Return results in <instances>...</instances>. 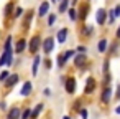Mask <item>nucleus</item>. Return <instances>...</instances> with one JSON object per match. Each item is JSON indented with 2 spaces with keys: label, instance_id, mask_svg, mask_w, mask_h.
Returning a JSON list of instances; mask_svg holds the SVG:
<instances>
[{
  "label": "nucleus",
  "instance_id": "nucleus-33",
  "mask_svg": "<svg viewBox=\"0 0 120 119\" xmlns=\"http://www.w3.org/2000/svg\"><path fill=\"white\" fill-rule=\"evenodd\" d=\"M12 7H13V5H12V4H8V5H7V7H5V13H7V15H8V13H10V12H12Z\"/></svg>",
  "mask_w": 120,
  "mask_h": 119
},
{
  "label": "nucleus",
  "instance_id": "nucleus-11",
  "mask_svg": "<svg viewBox=\"0 0 120 119\" xmlns=\"http://www.w3.org/2000/svg\"><path fill=\"white\" fill-rule=\"evenodd\" d=\"M48 10H49V4H48V2H43V4L40 5V10H38V15H40V17H45V15L48 13Z\"/></svg>",
  "mask_w": 120,
  "mask_h": 119
},
{
  "label": "nucleus",
  "instance_id": "nucleus-1",
  "mask_svg": "<svg viewBox=\"0 0 120 119\" xmlns=\"http://www.w3.org/2000/svg\"><path fill=\"white\" fill-rule=\"evenodd\" d=\"M64 88H66V91H68L69 94H74V91H76V79H74V78H66Z\"/></svg>",
  "mask_w": 120,
  "mask_h": 119
},
{
  "label": "nucleus",
  "instance_id": "nucleus-32",
  "mask_svg": "<svg viewBox=\"0 0 120 119\" xmlns=\"http://www.w3.org/2000/svg\"><path fill=\"white\" fill-rule=\"evenodd\" d=\"M113 13H115V17H120V5H117L113 8Z\"/></svg>",
  "mask_w": 120,
  "mask_h": 119
},
{
  "label": "nucleus",
  "instance_id": "nucleus-19",
  "mask_svg": "<svg viewBox=\"0 0 120 119\" xmlns=\"http://www.w3.org/2000/svg\"><path fill=\"white\" fill-rule=\"evenodd\" d=\"M66 61H68V60L64 58V55H59V56H58V66H59V68H63V66L66 65Z\"/></svg>",
  "mask_w": 120,
  "mask_h": 119
},
{
  "label": "nucleus",
  "instance_id": "nucleus-41",
  "mask_svg": "<svg viewBox=\"0 0 120 119\" xmlns=\"http://www.w3.org/2000/svg\"><path fill=\"white\" fill-rule=\"evenodd\" d=\"M53 2H56V0H53Z\"/></svg>",
  "mask_w": 120,
  "mask_h": 119
},
{
  "label": "nucleus",
  "instance_id": "nucleus-9",
  "mask_svg": "<svg viewBox=\"0 0 120 119\" xmlns=\"http://www.w3.org/2000/svg\"><path fill=\"white\" fill-rule=\"evenodd\" d=\"M30 93H31V83H30V81H25V83H23V86H22L20 94H22V96H28Z\"/></svg>",
  "mask_w": 120,
  "mask_h": 119
},
{
  "label": "nucleus",
  "instance_id": "nucleus-30",
  "mask_svg": "<svg viewBox=\"0 0 120 119\" xmlns=\"http://www.w3.org/2000/svg\"><path fill=\"white\" fill-rule=\"evenodd\" d=\"M77 51H79V53H82V55H84V53H86V51H87V48H86V46H82V45H81V46H77Z\"/></svg>",
  "mask_w": 120,
  "mask_h": 119
},
{
  "label": "nucleus",
  "instance_id": "nucleus-6",
  "mask_svg": "<svg viewBox=\"0 0 120 119\" xmlns=\"http://www.w3.org/2000/svg\"><path fill=\"white\" fill-rule=\"evenodd\" d=\"M40 45H41V40H40L38 37H33L31 41H30V51H31V53H36L38 48H40Z\"/></svg>",
  "mask_w": 120,
  "mask_h": 119
},
{
  "label": "nucleus",
  "instance_id": "nucleus-38",
  "mask_svg": "<svg viewBox=\"0 0 120 119\" xmlns=\"http://www.w3.org/2000/svg\"><path fill=\"white\" fill-rule=\"evenodd\" d=\"M46 68H51V60H46Z\"/></svg>",
  "mask_w": 120,
  "mask_h": 119
},
{
  "label": "nucleus",
  "instance_id": "nucleus-20",
  "mask_svg": "<svg viewBox=\"0 0 120 119\" xmlns=\"http://www.w3.org/2000/svg\"><path fill=\"white\" fill-rule=\"evenodd\" d=\"M20 117H22V119H28V117H31V111H30V109H25V111L20 114Z\"/></svg>",
  "mask_w": 120,
  "mask_h": 119
},
{
  "label": "nucleus",
  "instance_id": "nucleus-22",
  "mask_svg": "<svg viewBox=\"0 0 120 119\" xmlns=\"http://www.w3.org/2000/svg\"><path fill=\"white\" fill-rule=\"evenodd\" d=\"M69 18H71V20H77V12H76L74 8L69 10Z\"/></svg>",
  "mask_w": 120,
  "mask_h": 119
},
{
  "label": "nucleus",
  "instance_id": "nucleus-29",
  "mask_svg": "<svg viewBox=\"0 0 120 119\" xmlns=\"http://www.w3.org/2000/svg\"><path fill=\"white\" fill-rule=\"evenodd\" d=\"M31 17H33L31 13H28V15H26V22H25V25H26V28H28V25H30V22H31Z\"/></svg>",
  "mask_w": 120,
  "mask_h": 119
},
{
  "label": "nucleus",
  "instance_id": "nucleus-7",
  "mask_svg": "<svg viewBox=\"0 0 120 119\" xmlns=\"http://www.w3.org/2000/svg\"><path fill=\"white\" fill-rule=\"evenodd\" d=\"M107 48H109V40H107V38H102V40L97 43V51H99V53H105Z\"/></svg>",
  "mask_w": 120,
  "mask_h": 119
},
{
  "label": "nucleus",
  "instance_id": "nucleus-34",
  "mask_svg": "<svg viewBox=\"0 0 120 119\" xmlns=\"http://www.w3.org/2000/svg\"><path fill=\"white\" fill-rule=\"evenodd\" d=\"M22 13H23V10H22V8H20V7H18V8H17V10H15V17H20V15H22Z\"/></svg>",
  "mask_w": 120,
  "mask_h": 119
},
{
  "label": "nucleus",
  "instance_id": "nucleus-27",
  "mask_svg": "<svg viewBox=\"0 0 120 119\" xmlns=\"http://www.w3.org/2000/svg\"><path fill=\"white\" fill-rule=\"evenodd\" d=\"M117 48H118V43L115 41V43H113V45L110 46V50H109V53H115V51H117Z\"/></svg>",
  "mask_w": 120,
  "mask_h": 119
},
{
  "label": "nucleus",
  "instance_id": "nucleus-18",
  "mask_svg": "<svg viewBox=\"0 0 120 119\" xmlns=\"http://www.w3.org/2000/svg\"><path fill=\"white\" fill-rule=\"evenodd\" d=\"M87 10H89V5H84V7L81 8V15H79V18H82V20H84V18L87 17Z\"/></svg>",
  "mask_w": 120,
  "mask_h": 119
},
{
  "label": "nucleus",
  "instance_id": "nucleus-40",
  "mask_svg": "<svg viewBox=\"0 0 120 119\" xmlns=\"http://www.w3.org/2000/svg\"><path fill=\"white\" fill-rule=\"evenodd\" d=\"M63 119H71V117H69V116H64V117H63Z\"/></svg>",
  "mask_w": 120,
  "mask_h": 119
},
{
  "label": "nucleus",
  "instance_id": "nucleus-17",
  "mask_svg": "<svg viewBox=\"0 0 120 119\" xmlns=\"http://www.w3.org/2000/svg\"><path fill=\"white\" fill-rule=\"evenodd\" d=\"M17 81H18V76H17V74H12V76L7 79V84H8V86H13Z\"/></svg>",
  "mask_w": 120,
  "mask_h": 119
},
{
  "label": "nucleus",
  "instance_id": "nucleus-26",
  "mask_svg": "<svg viewBox=\"0 0 120 119\" xmlns=\"http://www.w3.org/2000/svg\"><path fill=\"white\" fill-rule=\"evenodd\" d=\"M113 20H115V13H113V10H110V12H109V22L113 23Z\"/></svg>",
  "mask_w": 120,
  "mask_h": 119
},
{
  "label": "nucleus",
  "instance_id": "nucleus-25",
  "mask_svg": "<svg viewBox=\"0 0 120 119\" xmlns=\"http://www.w3.org/2000/svg\"><path fill=\"white\" fill-rule=\"evenodd\" d=\"M54 22H56V15H53V13H51V15H49V17H48V25H49V27H51V25H53V23H54Z\"/></svg>",
  "mask_w": 120,
  "mask_h": 119
},
{
  "label": "nucleus",
  "instance_id": "nucleus-36",
  "mask_svg": "<svg viewBox=\"0 0 120 119\" xmlns=\"http://www.w3.org/2000/svg\"><path fill=\"white\" fill-rule=\"evenodd\" d=\"M115 96H117V98H118V99H120V84H118V86H117V94H115Z\"/></svg>",
  "mask_w": 120,
  "mask_h": 119
},
{
  "label": "nucleus",
  "instance_id": "nucleus-13",
  "mask_svg": "<svg viewBox=\"0 0 120 119\" xmlns=\"http://www.w3.org/2000/svg\"><path fill=\"white\" fill-rule=\"evenodd\" d=\"M25 48H26V40H18L15 51H17V53H23V50H25Z\"/></svg>",
  "mask_w": 120,
  "mask_h": 119
},
{
  "label": "nucleus",
  "instance_id": "nucleus-2",
  "mask_svg": "<svg viewBox=\"0 0 120 119\" xmlns=\"http://www.w3.org/2000/svg\"><path fill=\"white\" fill-rule=\"evenodd\" d=\"M110 99H112V89H110V86H105L104 91H102V94H100V101L104 104H107Z\"/></svg>",
  "mask_w": 120,
  "mask_h": 119
},
{
  "label": "nucleus",
  "instance_id": "nucleus-28",
  "mask_svg": "<svg viewBox=\"0 0 120 119\" xmlns=\"http://www.w3.org/2000/svg\"><path fill=\"white\" fill-rule=\"evenodd\" d=\"M8 76H10V74H8V71H4L2 74H0V81H5Z\"/></svg>",
  "mask_w": 120,
  "mask_h": 119
},
{
  "label": "nucleus",
  "instance_id": "nucleus-12",
  "mask_svg": "<svg viewBox=\"0 0 120 119\" xmlns=\"http://www.w3.org/2000/svg\"><path fill=\"white\" fill-rule=\"evenodd\" d=\"M84 61H86V55H82V53L76 55V58H74V65H76V66H82Z\"/></svg>",
  "mask_w": 120,
  "mask_h": 119
},
{
  "label": "nucleus",
  "instance_id": "nucleus-39",
  "mask_svg": "<svg viewBox=\"0 0 120 119\" xmlns=\"http://www.w3.org/2000/svg\"><path fill=\"white\" fill-rule=\"evenodd\" d=\"M115 112H117V114H120V104L117 106V109H115Z\"/></svg>",
  "mask_w": 120,
  "mask_h": 119
},
{
  "label": "nucleus",
  "instance_id": "nucleus-3",
  "mask_svg": "<svg viewBox=\"0 0 120 119\" xmlns=\"http://www.w3.org/2000/svg\"><path fill=\"white\" fill-rule=\"evenodd\" d=\"M95 86H97L95 79H94V78H87V83H86V89H84V93H86V94H92L94 89H95Z\"/></svg>",
  "mask_w": 120,
  "mask_h": 119
},
{
  "label": "nucleus",
  "instance_id": "nucleus-23",
  "mask_svg": "<svg viewBox=\"0 0 120 119\" xmlns=\"http://www.w3.org/2000/svg\"><path fill=\"white\" fill-rule=\"evenodd\" d=\"M74 53H76L74 50H68V51H64V58H66V60H69V58H72V56H74Z\"/></svg>",
  "mask_w": 120,
  "mask_h": 119
},
{
  "label": "nucleus",
  "instance_id": "nucleus-35",
  "mask_svg": "<svg viewBox=\"0 0 120 119\" xmlns=\"http://www.w3.org/2000/svg\"><path fill=\"white\" fill-rule=\"evenodd\" d=\"M49 94H51V89L46 88V89H45V96H49Z\"/></svg>",
  "mask_w": 120,
  "mask_h": 119
},
{
  "label": "nucleus",
  "instance_id": "nucleus-31",
  "mask_svg": "<svg viewBox=\"0 0 120 119\" xmlns=\"http://www.w3.org/2000/svg\"><path fill=\"white\" fill-rule=\"evenodd\" d=\"M81 117L82 119H87V109H81Z\"/></svg>",
  "mask_w": 120,
  "mask_h": 119
},
{
  "label": "nucleus",
  "instance_id": "nucleus-5",
  "mask_svg": "<svg viewBox=\"0 0 120 119\" xmlns=\"http://www.w3.org/2000/svg\"><path fill=\"white\" fill-rule=\"evenodd\" d=\"M105 17H107V12L104 8H99L97 13H95V20H97V25H104L105 23Z\"/></svg>",
  "mask_w": 120,
  "mask_h": 119
},
{
  "label": "nucleus",
  "instance_id": "nucleus-42",
  "mask_svg": "<svg viewBox=\"0 0 120 119\" xmlns=\"http://www.w3.org/2000/svg\"><path fill=\"white\" fill-rule=\"evenodd\" d=\"M56 2H58V0H56Z\"/></svg>",
  "mask_w": 120,
  "mask_h": 119
},
{
  "label": "nucleus",
  "instance_id": "nucleus-16",
  "mask_svg": "<svg viewBox=\"0 0 120 119\" xmlns=\"http://www.w3.org/2000/svg\"><path fill=\"white\" fill-rule=\"evenodd\" d=\"M68 5H69V0H63V2L59 4V12H61V13L66 12V10H68Z\"/></svg>",
  "mask_w": 120,
  "mask_h": 119
},
{
  "label": "nucleus",
  "instance_id": "nucleus-21",
  "mask_svg": "<svg viewBox=\"0 0 120 119\" xmlns=\"http://www.w3.org/2000/svg\"><path fill=\"white\" fill-rule=\"evenodd\" d=\"M92 32H94V28H92L90 25H86V27H84V30H82V33H84V35H90Z\"/></svg>",
  "mask_w": 120,
  "mask_h": 119
},
{
  "label": "nucleus",
  "instance_id": "nucleus-4",
  "mask_svg": "<svg viewBox=\"0 0 120 119\" xmlns=\"http://www.w3.org/2000/svg\"><path fill=\"white\" fill-rule=\"evenodd\" d=\"M53 48H54V40L49 37V38H46V40H45V43H43V50H45V53H46V55H49V53L53 51Z\"/></svg>",
  "mask_w": 120,
  "mask_h": 119
},
{
  "label": "nucleus",
  "instance_id": "nucleus-14",
  "mask_svg": "<svg viewBox=\"0 0 120 119\" xmlns=\"http://www.w3.org/2000/svg\"><path fill=\"white\" fill-rule=\"evenodd\" d=\"M40 63H41V58L36 55V56H35V60H33V70H31V73H33V74H36V73H38V66H40Z\"/></svg>",
  "mask_w": 120,
  "mask_h": 119
},
{
  "label": "nucleus",
  "instance_id": "nucleus-10",
  "mask_svg": "<svg viewBox=\"0 0 120 119\" xmlns=\"http://www.w3.org/2000/svg\"><path fill=\"white\" fill-rule=\"evenodd\" d=\"M20 117V109L18 107H12L7 114V119H18Z\"/></svg>",
  "mask_w": 120,
  "mask_h": 119
},
{
  "label": "nucleus",
  "instance_id": "nucleus-8",
  "mask_svg": "<svg viewBox=\"0 0 120 119\" xmlns=\"http://www.w3.org/2000/svg\"><path fill=\"white\" fill-rule=\"evenodd\" d=\"M66 38H68V28H61V30L58 32V35H56V40H58L59 43H64Z\"/></svg>",
  "mask_w": 120,
  "mask_h": 119
},
{
  "label": "nucleus",
  "instance_id": "nucleus-24",
  "mask_svg": "<svg viewBox=\"0 0 120 119\" xmlns=\"http://www.w3.org/2000/svg\"><path fill=\"white\" fill-rule=\"evenodd\" d=\"M109 66H110V60H105V61H104V68H102L104 74H107V71H109Z\"/></svg>",
  "mask_w": 120,
  "mask_h": 119
},
{
  "label": "nucleus",
  "instance_id": "nucleus-37",
  "mask_svg": "<svg viewBox=\"0 0 120 119\" xmlns=\"http://www.w3.org/2000/svg\"><path fill=\"white\" fill-rule=\"evenodd\" d=\"M115 37H117V38H118V40H120V27H118V28H117V33H115Z\"/></svg>",
  "mask_w": 120,
  "mask_h": 119
},
{
  "label": "nucleus",
  "instance_id": "nucleus-15",
  "mask_svg": "<svg viewBox=\"0 0 120 119\" xmlns=\"http://www.w3.org/2000/svg\"><path fill=\"white\" fill-rule=\"evenodd\" d=\"M41 109H43V104H38V106L31 111V119H36V117H38V114L41 112Z\"/></svg>",
  "mask_w": 120,
  "mask_h": 119
}]
</instances>
